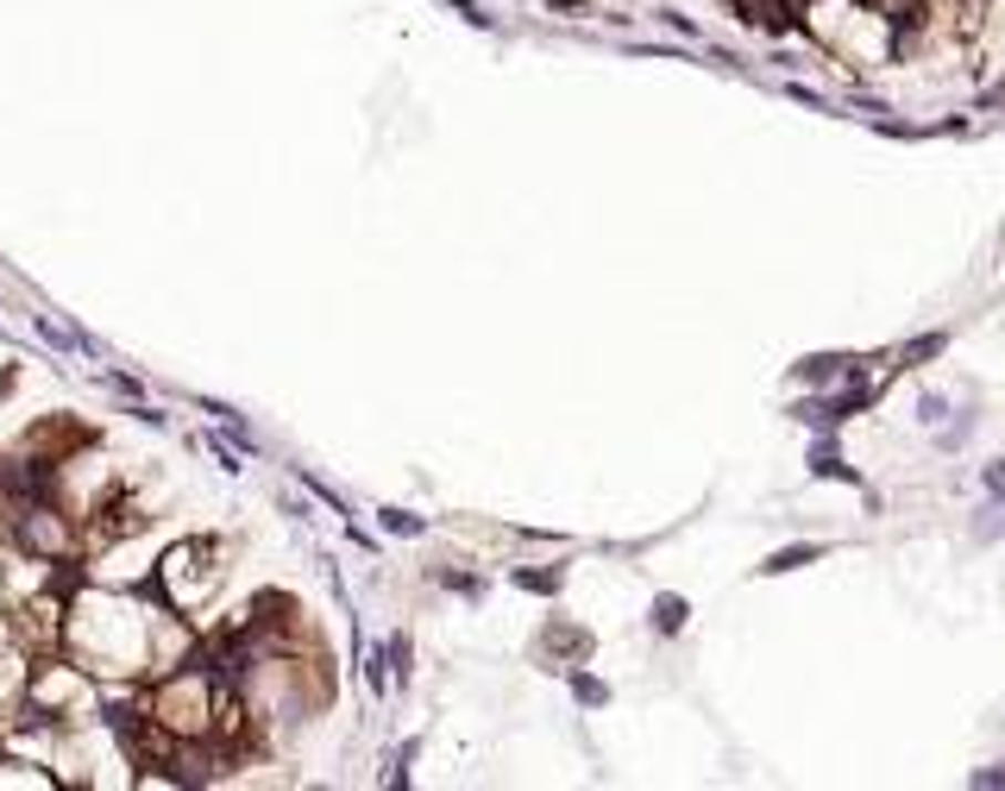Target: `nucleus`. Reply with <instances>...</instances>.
I'll use <instances>...</instances> for the list:
<instances>
[{"label": "nucleus", "mask_w": 1005, "mask_h": 791, "mask_svg": "<svg viewBox=\"0 0 1005 791\" xmlns=\"http://www.w3.org/2000/svg\"><path fill=\"white\" fill-rule=\"evenodd\" d=\"M591 647H598V641L584 635L579 622H560V616L547 622V635H541V659H547V666H560V673H566V666H584Z\"/></svg>", "instance_id": "f257e3e1"}, {"label": "nucleus", "mask_w": 1005, "mask_h": 791, "mask_svg": "<svg viewBox=\"0 0 1005 791\" xmlns=\"http://www.w3.org/2000/svg\"><path fill=\"white\" fill-rule=\"evenodd\" d=\"M811 478H836V483H854V490H868V478L854 471L849 459H842V446H836V427H817L811 434Z\"/></svg>", "instance_id": "f03ea898"}, {"label": "nucleus", "mask_w": 1005, "mask_h": 791, "mask_svg": "<svg viewBox=\"0 0 1005 791\" xmlns=\"http://www.w3.org/2000/svg\"><path fill=\"white\" fill-rule=\"evenodd\" d=\"M849 371H854L849 352H811V358H798V365H792V384H805V389H830V384H842Z\"/></svg>", "instance_id": "7ed1b4c3"}, {"label": "nucleus", "mask_w": 1005, "mask_h": 791, "mask_svg": "<svg viewBox=\"0 0 1005 791\" xmlns=\"http://www.w3.org/2000/svg\"><path fill=\"white\" fill-rule=\"evenodd\" d=\"M685 622H692V603L678 597V591H660L654 603H647V628H654L660 641H673L685 635Z\"/></svg>", "instance_id": "20e7f679"}, {"label": "nucleus", "mask_w": 1005, "mask_h": 791, "mask_svg": "<svg viewBox=\"0 0 1005 791\" xmlns=\"http://www.w3.org/2000/svg\"><path fill=\"white\" fill-rule=\"evenodd\" d=\"M943 352H949V333H943V327H930V333H911L905 346L892 352V358H899L892 371H924V365H936Z\"/></svg>", "instance_id": "39448f33"}, {"label": "nucleus", "mask_w": 1005, "mask_h": 791, "mask_svg": "<svg viewBox=\"0 0 1005 791\" xmlns=\"http://www.w3.org/2000/svg\"><path fill=\"white\" fill-rule=\"evenodd\" d=\"M817 560H823V541H792L760 560V579H779V572H798V565H817Z\"/></svg>", "instance_id": "423d86ee"}, {"label": "nucleus", "mask_w": 1005, "mask_h": 791, "mask_svg": "<svg viewBox=\"0 0 1005 791\" xmlns=\"http://www.w3.org/2000/svg\"><path fill=\"white\" fill-rule=\"evenodd\" d=\"M509 584H516V591H535V597H560V591H566V565H516Z\"/></svg>", "instance_id": "0eeeda50"}, {"label": "nucleus", "mask_w": 1005, "mask_h": 791, "mask_svg": "<svg viewBox=\"0 0 1005 791\" xmlns=\"http://www.w3.org/2000/svg\"><path fill=\"white\" fill-rule=\"evenodd\" d=\"M566 685H572V697H579L584 710H610V697H617L598 673H584V666H566Z\"/></svg>", "instance_id": "6e6552de"}, {"label": "nucleus", "mask_w": 1005, "mask_h": 791, "mask_svg": "<svg viewBox=\"0 0 1005 791\" xmlns=\"http://www.w3.org/2000/svg\"><path fill=\"white\" fill-rule=\"evenodd\" d=\"M377 528H384V534H396V541H422V534H427V521L408 516V509H377Z\"/></svg>", "instance_id": "1a4fd4ad"}, {"label": "nucleus", "mask_w": 1005, "mask_h": 791, "mask_svg": "<svg viewBox=\"0 0 1005 791\" xmlns=\"http://www.w3.org/2000/svg\"><path fill=\"white\" fill-rule=\"evenodd\" d=\"M434 579H441L446 591H459V597H472V603L484 597V572H453V565H441V572H434Z\"/></svg>", "instance_id": "9d476101"}, {"label": "nucleus", "mask_w": 1005, "mask_h": 791, "mask_svg": "<svg viewBox=\"0 0 1005 791\" xmlns=\"http://www.w3.org/2000/svg\"><path fill=\"white\" fill-rule=\"evenodd\" d=\"M390 673H396V685L415 678V647H408V635H390Z\"/></svg>", "instance_id": "9b49d317"}, {"label": "nucleus", "mask_w": 1005, "mask_h": 791, "mask_svg": "<svg viewBox=\"0 0 1005 791\" xmlns=\"http://www.w3.org/2000/svg\"><path fill=\"white\" fill-rule=\"evenodd\" d=\"M918 421H924V427L949 421V396H943V389H924V396H918Z\"/></svg>", "instance_id": "f8f14e48"}, {"label": "nucleus", "mask_w": 1005, "mask_h": 791, "mask_svg": "<svg viewBox=\"0 0 1005 791\" xmlns=\"http://www.w3.org/2000/svg\"><path fill=\"white\" fill-rule=\"evenodd\" d=\"M779 95H792L798 107H817V114H836V101H830V95H817V89H805V82H786Z\"/></svg>", "instance_id": "ddd939ff"}, {"label": "nucleus", "mask_w": 1005, "mask_h": 791, "mask_svg": "<svg viewBox=\"0 0 1005 791\" xmlns=\"http://www.w3.org/2000/svg\"><path fill=\"white\" fill-rule=\"evenodd\" d=\"M981 490H986L993 502H1005V459H986V465H981Z\"/></svg>", "instance_id": "4468645a"}, {"label": "nucleus", "mask_w": 1005, "mask_h": 791, "mask_svg": "<svg viewBox=\"0 0 1005 791\" xmlns=\"http://www.w3.org/2000/svg\"><path fill=\"white\" fill-rule=\"evenodd\" d=\"M654 20L666 25V32H678V39H697V20H685L678 7H654Z\"/></svg>", "instance_id": "2eb2a0df"}, {"label": "nucleus", "mask_w": 1005, "mask_h": 791, "mask_svg": "<svg viewBox=\"0 0 1005 791\" xmlns=\"http://www.w3.org/2000/svg\"><path fill=\"white\" fill-rule=\"evenodd\" d=\"M446 7H453V13H459L465 25H478V32H490V25H497V20H490V13L478 7V0H446Z\"/></svg>", "instance_id": "dca6fc26"}, {"label": "nucleus", "mask_w": 1005, "mask_h": 791, "mask_svg": "<svg viewBox=\"0 0 1005 791\" xmlns=\"http://www.w3.org/2000/svg\"><path fill=\"white\" fill-rule=\"evenodd\" d=\"M967 785H993V791H1005V767H974V772H967Z\"/></svg>", "instance_id": "f3484780"}, {"label": "nucleus", "mask_w": 1005, "mask_h": 791, "mask_svg": "<svg viewBox=\"0 0 1005 791\" xmlns=\"http://www.w3.org/2000/svg\"><path fill=\"white\" fill-rule=\"evenodd\" d=\"M547 13H566V20H572V13H591V0H547Z\"/></svg>", "instance_id": "a211bd4d"}, {"label": "nucleus", "mask_w": 1005, "mask_h": 791, "mask_svg": "<svg viewBox=\"0 0 1005 791\" xmlns=\"http://www.w3.org/2000/svg\"><path fill=\"white\" fill-rule=\"evenodd\" d=\"M774 63H779V70H805V51H792V44L779 51V44H774Z\"/></svg>", "instance_id": "6ab92c4d"}]
</instances>
